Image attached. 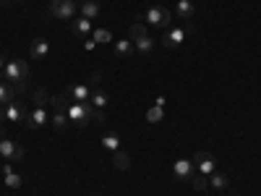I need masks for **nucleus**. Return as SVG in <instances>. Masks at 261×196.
Instances as JSON below:
<instances>
[{"instance_id": "8", "label": "nucleus", "mask_w": 261, "mask_h": 196, "mask_svg": "<svg viewBox=\"0 0 261 196\" xmlns=\"http://www.w3.org/2000/svg\"><path fill=\"white\" fill-rule=\"evenodd\" d=\"M193 165L199 167V173H204V176H212V173L217 170V162H214V157L209 155V152H196Z\"/></svg>"}, {"instance_id": "4", "label": "nucleus", "mask_w": 261, "mask_h": 196, "mask_svg": "<svg viewBox=\"0 0 261 196\" xmlns=\"http://www.w3.org/2000/svg\"><path fill=\"white\" fill-rule=\"evenodd\" d=\"M27 107L21 105L18 100L8 102V105H0V120H11V123H27Z\"/></svg>"}, {"instance_id": "24", "label": "nucleus", "mask_w": 261, "mask_h": 196, "mask_svg": "<svg viewBox=\"0 0 261 196\" xmlns=\"http://www.w3.org/2000/svg\"><path fill=\"white\" fill-rule=\"evenodd\" d=\"M113 155H115V167H118V170H125V167L130 165V157L125 155V152H123V149H118V152H113Z\"/></svg>"}, {"instance_id": "1", "label": "nucleus", "mask_w": 261, "mask_h": 196, "mask_svg": "<svg viewBox=\"0 0 261 196\" xmlns=\"http://www.w3.org/2000/svg\"><path fill=\"white\" fill-rule=\"evenodd\" d=\"M3 79L8 84L16 86V92H27V81H29V65L27 60H21V58H11L6 63V71H3Z\"/></svg>"}, {"instance_id": "17", "label": "nucleus", "mask_w": 261, "mask_h": 196, "mask_svg": "<svg viewBox=\"0 0 261 196\" xmlns=\"http://www.w3.org/2000/svg\"><path fill=\"white\" fill-rule=\"evenodd\" d=\"M81 16L84 18H97L99 16V3H97V0H84V3H81Z\"/></svg>"}, {"instance_id": "13", "label": "nucleus", "mask_w": 261, "mask_h": 196, "mask_svg": "<svg viewBox=\"0 0 261 196\" xmlns=\"http://www.w3.org/2000/svg\"><path fill=\"white\" fill-rule=\"evenodd\" d=\"M172 16H175V18H183V21L193 18V3H191V0H178L175 13H172Z\"/></svg>"}, {"instance_id": "27", "label": "nucleus", "mask_w": 261, "mask_h": 196, "mask_svg": "<svg viewBox=\"0 0 261 196\" xmlns=\"http://www.w3.org/2000/svg\"><path fill=\"white\" fill-rule=\"evenodd\" d=\"M65 123H68V115H65V113H55V115H53V126H55L58 131H63Z\"/></svg>"}, {"instance_id": "26", "label": "nucleus", "mask_w": 261, "mask_h": 196, "mask_svg": "<svg viewBox=\"0 0 261 196\" xmlns=\"http://www.w3.org/2000/svg\"><path fill=\"white\" fill-rule=\"evenodd\" d=\"M34 105H37V107L50 105V94H47L45 89H37V92H34Z\"/></svg>"}, {"instance_id": "12", "label": "nucleus", "mask_w": 261, "mask_h": 196, "mask_svg": "<svg viewBox=\"0 0 261 196\" xmlns=\"http://www.w3.org/2000/svg\"><path fill=\"white\" fill-rule=\"evenodd\" d=\"M47 53H50V42H47L45 37H37V39L32 42V58L42 60V58H47Z\"/></svg>"}, {"instance_id": "23", "label": "nucleus", "mask_w": 261, "mask_h": 196, "mask_svg": "<svg viewBox=\"0 0 261 196\" xmlns=\"http://www.w3.org/2000/svg\"><path fill=\"white\" fill-rule=\"evenodd\" d=\"M196 191H204L206 186H209V181H206V176H204V173H193V176H191V181H188Z\"/></svg>"}, {"instance_id": "18", "label": "nucleus", "mask_w": 261, "mask_h": 196, "mask_svg": "<svg viewBox=\"0 0 261 196\" xmlns=\"http://www.w3.org/2000/svg\"><path fill=\"white\" fill-rule=\"evenodd\" d=\"M3 176H6V183H8L11 188H18V186H21V176H18V173H16L8 162L3 165Z\"/></svg>"}, {"instance_id": "31", "label": "nucleus", "mask_w": 261, "mask_h": 196, "mask_svg": "<svg viewBox=\"0 0 261 196\" xmlns=\"http://www.w3.org/2000/svg\"><path fill=\"white\" fill-rule=\"evenodd\" d=\"M3 71H6V58L0 55V81H3Z\"/></svg>"}, {"instance_id": "16", "label": "nucleus", "mask_w": 261, "mask_h": 196, "mask_svg": "<svg viewBox=\"0 0 261 196\" xmlns=\"http://www.w3.org/2000/svg\"><path fill=\"white\" fill-rule=\"evenodd\" d=\"M68 100H71V97L65 94V92H63V94H55V97H50V107H53L55 113H65V110H68V105H71Z\"/></svg>"}, {"instance_id": "32", "label": "nucleus", "mask_w": 261, "mask_h": 196, "mask_svg": "<svg viewBox=\"0 0 261 196\" xmlns=\"http://www.w3.org/2000/svg\"><path fill=\"white\" fill-rule=\"evenodd\" d=\"M0 139H6V134H3V128H0Z\"/></svg>"}, {"instance_id": "2", "label": "nucleus", "mask_w": 261, "mask_h": 196, "mask_svg": "<svg viewBox=\"0 0 261 196\" xmlns=\"http://www.w3.org/2000/svg\"><path fill=\"white\" fill-rule=\"evenodd\" d=\"M130 42H134V47L141 55H149L151 50H154V42H151V37H149L144 24H130Z\"/></svg>"}, {"instance_id": "20", "label": "nucleus", "mask_w": 261, "mask_h": 196, "mask_svg": "<svg viewBox=\"0 0 261 196\" xmlns=\"http://www.w3.org/2000/svg\"><path fill=\"white\" fill-rule=\"evenodd\" d=\"M209 186L212 188H217V191H222V188H227V176H225V173H212V176H209Z\"/></svg>"}, {"instance_id": "5", "label": "nucleus", "mask_w": 261, "mask_h": 196, "mask_svg": "<svg viewBox=\"0 0 261 196\" xmlns=\"http://www.w3.org/2000/svg\"><path fill=\"white\" fill-rule=\"evenodd\" d=\"M191 29H193L191 24H188V27H172V29H167L165 37H162V45H165L167 50L180 47V45H183V39H186V34H188Z\"/></svg>"}, {"instance_id": "7", "label": "nucleus", "mask_w": 261, "mask_h": 196, "mask_svg": "<svg viewBox=\"0 0 261 196\" xmlns=\"http://www.w3.org/2000/svg\"><path fill=\"white\" fill-rule=\"evenodd\" d=\"M50 13L55 18H71L76 13V0H53V3H50Z\"/></svg>"}, {"instance_id": "14", "label": "nucleus", "mask_w": 261, "mask_h": 196, "mask_svg": "<svg viewBox=\"0 0 261 196\" xmlns=\"http://www.w3.org/2000/svg\"><path fill=\"white\" fill-rule=\"evenodd\" d=\"M71 29H73V34H79V37H89V34L94 32V29H92V21H89V18H84V16L73 21V27H71Z\"/></svg>"}, {"instance_id": "29", "label": "nucleus", "mask_w": 261, "mask_h": 196, "mask_svg": "<svg viewBox=\"0 0 261 196\" xmlns=\"http://www.w3.org/2000/svg\"><path fill=\"white\" fill-rule=\"evenodd\" d=\"M89 81H92V86H99V84H102V76H99V74H94Z\"/></svg>"}, {"instance_id": "21", "label": "nucleus", "mask_w": 261, "mask_h": 196, "mask_svg": "<svg viewBox=\"0 0 261 196\" xmlns=\"http://www.w3.org/2000/svg\"><path fill=\"white\" fill-rule=\"evenodd\" d=\"M102 146L110 149V152H118V149H120V136L113 134V131H110V134H105V136H102Z\"/></svg>"}, {"instance_id": "30", "label": "nucleus", "mask_w": 261, "mask_h": 196, "mask_svg": "<svg viewBox=\"0 0 261 196\" xmlns=\"http://www.w3.org/2000/svg\"><path fill=\"white\" fill-rule=\"evenodd\" d=\"M84 47H86V50H94V47H97V42H94V39H86V42H84Z\"/></svg>"}, {"instance_id": "19", "label": "nucleus", "mask_w": 261, "mask_h": 196, "mask_svg": "<svg viewBox=\"0 0 261 196\" xmlns=\"http://www.w3.org/2000/svg\"><path fill=\"white\" fill-rule=\"evenodd\" d=\"M89 102L97 107V110H105V107H107V102H110V100H107V94L99 89V86H97V89L92 92V97H89Z\"/></svg>"}, {"instance_id": "28", "label": "nucleus", "mask_w": 261, "mask_h": 196, "mask_svg": "<svg viewBox=\"0 0 261 196\" xmlns=\"http://www.w3.org/2000/svg\"><path fill=\"white\" fill-rule=\"evenodd\" d=\"M92 34H94V42H110V37H113L107 29H94Z\"/></svg>"}, {"instance_id": "22", "label": "nucleus", "mask_w": 261, "mask_h": 196, "mask_svg": "<svg viewBox=\"0 0 261 196\" xmlns=\"http://www.w3.org/2000/svg\"><path fill=\"white\" fill-rule=\"evenodd\" d=\"M136 47H134V42L130 39H120V42H115V55L118 58H125V55H130Z\"/></svg>"}, {"instance_id": "15", "label": "nucleus", "mask_w": 261, "mask_h": 196, "mask_svg": "<svg viewBox=\"0 0 261 196\" xmlns=\"http://www.w3.org/2000/svg\"><path fill=\"white\" fill-rule=\"evenodd\" d=\"M16 86H11L8 81H0V105H8V102H13L16 100Z\"/></svg>"}, {"instance_id": "6", "label": "nucleus", "mask_w": 261, "mask_h": 196, "mask_svg": "<svg viewBox=\"0 0 261 196\" xmlns=\"http://www.w3.org/2000/svg\"><path fill=\"white\" fill-rule=\"evenodd\" d=\"M0 155H3L6 162H18L21 157H24V149L6 136V139H0Z\"/></svg>"}, {"instance_id": "25", "label": "nucleus", "mask_w": 261, "mask_h": 196, "mask_svg": "<svg viewBox=\"0 0 261 196\" xmlns=\"http://www.w3.org/2000/svg\"><path fill=\"white\" fill-rule=\"evenodd\" d=\"M162 115H165V113H162V107H157V105L146 110V120H149V123H160V120H162Z\"/></svg>"}, {"instance_id": "11", "label": "nucleus", "mask_w": 261, "mask_h": 196, "mask_svg": "<svg viewBox=\"0 0 261 196\" xmlns=\"http://www.w3.org/2000/svg\"><path fill=\"white\" fill-rule=\"evenodd\" d=\"M47 123V107H34V110L27 115V126L29 128H42Z\"/></svg>"}, {"instance_id": "10", "label": "nucleus", "mask_w": 261, "mask_h": 196, "mask_svg": "<svg viewBox=\"0 0 261 196\" xmlns=\"http://www.w3.org/2000/svg\"><path fill=\"white\" fill-rule=\"evenodd\" d=\"M196 165H193V160H178V162H172V173H175V178H180V181H191V176H193V170Z\"/></svg>"}, {"instance_id": "3", "label": "nucleus", "mask_w": 261, "mask_h": 196, "mask_svg": "<svg viewBox=\"0 0 261 196\" xmlns=\"http://www.w3.org/2000/svg\"><path fill=\"white\" fill-rule=\"evenodd\" d=\"M172 11H167V8H162V6H151L146 13H144V21L146 24H151V27H160V29H167L170 24H172Z\"/></svg>"}, {"instance_id": "9", "label": "nucleus", "mask_w": 261, "mask_h": 196, "mask_svg": "<svg viewBox=\"0 0 261 196\" xmlns=\"http://www.w3.org/2000/svg\"><path fill=\"white\" fill-rule=\"evenodd\" d=\"M65 94H68L73 102H89L92 89H89V84H71L68 89H65Z\"/></svg>"}]
</instances>
